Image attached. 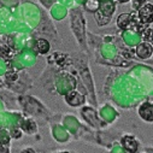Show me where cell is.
Returning a JSON list of instances; mask_svg holds the SVG:
<instances>
[{"label": "cell", "mask_w": 153, "mask_h": 153, "mask_svg": "<svg viewBox=\"0 0 153 153\" xmlns=\"http://www.w3.org/2000/svg\"><path fill=\"white\" fill-rule=\"evenodd\" d=\"M139 21L141 24H151L153 22V4H145L139 9Z\"/></svg>", "instance_id": "6da1fadb"}, {"label": "cell", "mask_w": 153, "mask_h": 153, "mask_svg": "<svg viewBox=\"0 0 153 153\" xmlns=\"http://www.w3.org/2000/svg\"><path fill=\"white\" fill-rule=\"evenodd\" d=\"M153 54V46L148 42H142L136 48V56L141 59H148Z\"/></svg>", "instance_id": "7a4b0ae2"}, {"label": "cell", "mask_w": 153, "mask_h": 153, "mask_svg": "<svg viewBox=\"0 0 153 153\" xmlns=\"http://www.w3.org/2000/svg\"><path fill=\"white\" fill-rule=\"evenodd\" d=\"M133 23L135 24L134 18L129 13H122V15H120V17L117 19V25L121 29H131Z\"/></svg>", "instance_id": "3957f363"}, {"label": "cell", "mask_w": 153, "mask_h": 153, "mask_svg": "<svg viewBox=\"0 0 153 153\" xmlns=\"http://www.w3.org/2000/svg\"><path fill=\"white\" fill-rule=\"evenodd\" d=\"M139 114H140V117L145 121H148V122H152V114H153V105L151 104H142L139 108Z\"/></svg>", "instance_id": "277c9868"}, {"label": "cell", "mask_w": 153, "mask_h": 153, "mask_svg": "<svg viewBox=\"0 0 153 153\" xmlns=\"http://www.w3.org/2000/svg\"><path fill=\"white\" fill-rule=\"evenodd\" d=\"M36 50L40 53H47L50 51V44L48 41L44 40V39H39L36 41Z\"/></svg>", "instance_id": "5b68a950"}, {"label": "cell", "mask_w": 153, "mask_h": 153, "mask_svg": "<svg viewBox=\"0 0 153 153\" xmlns=\"http://www.w3.org/2000/svg\"><path fill=\"white\" fill-rule=\"evenodd\" d=\"M142 39H145L148 44L153 42V28H146L142 33Z\"/></svg>", "instance_id": "8992f818"}, {"label": "cell", "mask_w": 153, "mask_h": 153, "mask_svg": "<svg viewBox=\"0 0 153 153\" xmlns=\"http://www.w3.org/2000/svg\"><path fill=\"white\" fill-rule=\"evenodd\" d=\"M118 1H120V3H128L129 0H118Z\"/></svg>", "instance_id": "52a82bcc"}, {"label": "cell", "mask_w": 153, "mask_h": 153, "mask_svg": "<svg viewBox=\"0 0 153 153\" xmlns=\"http://www.w3.org/2000/svg\"><path fill=\"white\" fill-rule=\"evenodd\" d=\"M63 153H65V152H63Z\"/></svg>", "instance_id": "ba28073f"}]
</instances>
